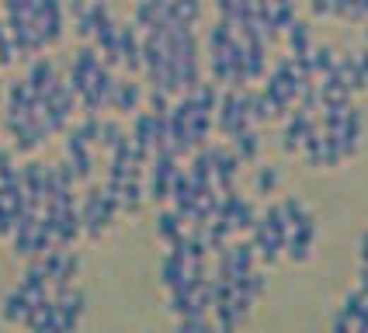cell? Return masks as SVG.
Here are the masks:
<instances>
[{
	"label": "cell",
	"mask_w": 368,
	"mask_h": 333,
	"mask_svg": "<svg viewBox=\"0 0 368 333\" xmlns=\"http://www.w3.org/2000/svg\"><path fill=\"white\" fill-rule=\"evenodd\" d=\"M362 264H368V233L362 236Z\"/></svg>",
	"instance_id": "7c38bea8"
},
{
	"label": "cell",
	"mask_w": 368,
	"mask_h": 333,
	"mask_svg": "<svg viewBox=\"0 0 368 333\" xmlns=\"http://www.w3.org/2000/svg\"><path fill=\"white\" fill-rule=\"evenodd\" d=\"M309 59H313V73H316V77H324V73L333 70L337 52H333L330 45H316V49H309Z\"/></svg>",
	"instance_id": "5b68a950"
},
{
	"label": "cell",
	"mask_w": 368,
	"mask_h": 333,
	"mask_svg": "<svg viewBox=\"0 0 368 333\" xmlns=\"http://www.w3.org/2000/svg\"><path fill=\"white\" fill-rule=\"evenodd\" d=\"M288 45H292V56H306V52L313 49L309 28H306L302 21H292V25H288Z\"/></svg>",
	"instance_id": "3957f363"
},
{
	"label": "cell",
	"mask_w": 368,
	"mask_h": 333,
	"mask_svg": "<svg viewBox=\"0 0 368 333\" xmlns=\"http://www.w3.org/2000/svg\"><path fill=\"white\" fill-rule=\"evenodd\" d=\"M136 101H139V94H136L132 83H115V104H119L122 111H132Z\"/></svg>",
	"instance_id": "8992f818"
},
{
	"label": "cell",
	"mask_w": 368,
	"mask_h": 333,
	"mask_svg": "<svg viewBox=\"0 0 368 333\" xmlns=\"http://www.w3.org/2000/svg\"><path fill=\"white\" fill-rule=\"evenodd\" d=\"M160 236L181 240V233H177V215H164V219H160Z\"/></svg>",
	"instance_id": "30bf717a"
},
{
	"label": "cell",
	"mask_w": 368,
	"mask_h": 333,
	"mask_svg": "<svg viewBox=\"0 0 368 333\" xmlns=\"http://www.w3.org/2000/svg\"><path fill=\"white\" fill-rule=\"evenodd\" d=\"M362 4V11H365V18H368V0H358Z\"/></svg>",
	"instance_id": "4fadbf2b"
},
{
	"label": "cell",
	"mask_w": 368,
	"mask_h": 333,
	"mask_svg": "<svg viewBox=\"0 0 368 333\" xmlns=\"http://www.w3.org/2000/svg\"><path fill=\"white\" fill-rule=\"evenodd\" d=\"M275 184H278V174H275L271 166H264V170L257 174V188H261V191H275Z\"/></svg>",
	"instance_id": "9c48e42d"
},
{
	"label": "cell",
	"mask_w": 368,
	"mask_h": 333,
	"mask_svg": "<svg viewBox=\"0 0 368 333\" xmlns=\"http://www.w3.org/2000/svg\"><path fill=\"white\" fill-rule=\"evenodd\" d=\"M365 305H368V295H365V289L348 291V298H344V316H351V320H355V316H358V313H362ZM351 327H355V323H351Z\"/></svg>",
	"instance_id": "52a82bcc"
},
{
	"label": "cell",
	"mask_w": 368,
	"mask_h": 333,
	"mask_svg": "<svg viewBox=\"0 0 368 333\" xmlns=\"http://www.w3.org/2000/svg\"><path fill=\"white\" fill-rule=\"evenodd\" d=\"M333 73L340 77V83L355 94V90H365V73H362V63H358V56H340L337 63H333Z\"/></svg>",
	"instance_id": "6da1fadb"
},
{
	"label": "cell",
	"mask_w": 368,
	"mask_h": 333,
	"mask_svg": "<svg viewBox=\"0 0 368 333\" xmlns=\"http://www.w3.org/2000/svg\"><path fill=\"white\" fill-rule=\"evenodd\" d=\"M365 39H368V32H365Z\"/></svg>",
	"instance_id": "5bb4252c"
},
{
	"label": "cell",
	"mask_w": 368,
	"mask_h": 333,
	"mask_svg": "<svg viewBox=\"0 0 368 333\" xmlns=\"http://www.w3.org/2000/svg\"><path fill=\"white\" fill-rule=\"evenodd\" d=\"M348 327H351V316H344V313H340V316L333 320V330H348Z\"/></svg>",
	"instance_id": "8fae6325"
},
{
	"label": "cell",
	"mask_w": 368,
	"mask_h": 333,
	"mask_svg": "<svg viewBox=\"0 0 368 333\" xmlns=\"http://www.w3.org/2000/svg\"><path fill=\"white\" fill-rule=\"evenodd\" d=\"M233 146H237V157L240 160H254L257 157V132L247 125V128H237L233 132Z\"/></svg>",
	"instance_id": "7a4b0ae2"
},
{
	"label": "cell",
	"mask_w": 368,
	"mask_h": 333,
	"mask_svg": "<svg viewBox=\"0 0 368 333\" xmlns=\"http://www.w3.org/2000/svg\"><path fill=\"white\" fill-rule=\"evenodd\" d=\"M292 70H295V77H299V80H316L309 52H306V56H292Z\"/></svg>",
	"instance_id": "ba28073f"
},
{
	"label": "cell",
	"mask_w": 368,
	"mask_h": 333,
	"mask_svg": "<svg viewBox=\"0 0 368 333\" xmlns=\"http://www.w3.org/2000/svg\"><path fill=\"white\" fill-rule=\"evenodd\" d=\"M282 212H285L288 229H295V226H309V222H313L309 208L302 205V202H295V198H285V202H282Z\"/></svg>",
	"instance_id": "277c9868"
}]
</instances>
